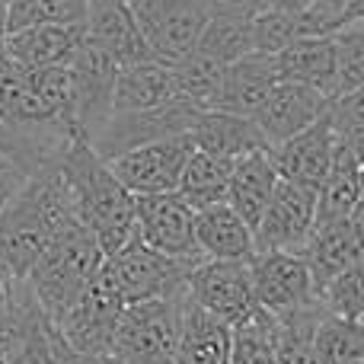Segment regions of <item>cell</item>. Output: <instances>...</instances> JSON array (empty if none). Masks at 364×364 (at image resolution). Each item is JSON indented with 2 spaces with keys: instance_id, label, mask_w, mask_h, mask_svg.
Instances as JSON below:
<instances>
[{
  "instance_id": "1",
  "label": "cell",
  "mask_w": 364,
  "mask_h": 364,
  "mask_svg": "<svg viewBox=\"0 0 364 364\" xmlns=\"http://www.w3.org/2000/svg\"><path fill=\"white\" fill-rule=\"evenodd\" d=\"M70 224H80L58 160L26 173L19 188L0 211V265L10 278L23 282L51 240Z\"/></svg>"
},
{
  "instance_id": "2",
  "label": "cell",
  "mask_w": 364,
  "mask_h": 364,
  "mask_svg": "<svg viewBox=\"0 0 364 364\" xmlns=\"http://www.w3.org/2000/svg\"><path fill=\"white\" fill-rule=\"evenodd\" d=\"M77 220L93 233L102 256L119 252L134 237V195L112 176L87 138H74L58 157Z\"/></svg>"
},
{
  "instance_id": "3",
  "label": "cell",
  "mask_w": 364,
  "mask_h": 364,
  "mask_svg": "<svg viewBox=\"0 0 364 364\" xmlns=\"http://www.w3.org/2000/svg\"><path fill=\"white\" fill-rule=\"evenodd\" d=\"M102 259L106 256L93 240V233L83 224H70L68 230L51 240V246L38 256V262L32 265L23 282L38 301V307L48 314V320L58 323L90 288Z\"/></svg>"
},
{
  "instance_id": "4",
  "label": "cell",
  "mask_w": 364,
  "mask_h": 364,
  "mask_svg": "<svg viewBox=\"0 0 364 364\" xmlns=\"http://www.w3.org/2000/svg\"><path fill=\"white\" fill-rule=\"evenodd\" d=\"M182 291L157 301L125 304L109 355L122 364H176Z\"/></svg>"
},
{
  "instance_id": "5",
  "label": "cell",
  "mask_w": 364,
  "mask_h": 364,
  "mask_svg": "<svg viewBox=\"0 0 364 364\" xmlns=\"http://www.w3.org/2000/svg\"><path fill=\"white\" fill-rule=\"evenodd\" d=\"M201 259H176L144 246L138 237H132L119 252L102 259L106 272L112 275L125 304L157 301V297H173L186 288L192 269Z\"/></svg>"
},
{
  "instance_id": "6",
  "label": "cell",
  "mask_w": 364,
  "mask_h": 364,
  "mask_svg": "<svg viewBox=\"0 0 364 364\" xmlns=\"http://www.w3.org/2000/svg\"><path fill=\"white\" fill-rule=\"evenodd\" d=\"M214 0H128L132 16L157 61L173 64L198 48Z\"/></svg>"
},
{
  "instance_id": "7",
  "label": "cell",
  "mask_w": 364,
  "mask_h": 364,
  "mask_svg": "<svg viewBox=\"0 0 364 364\" xmlns=\"http://www.w3.org/2000/svg\"><path fill=\"white\" fill-rule=\"evenodd\" d=\"M250 278L256 307H262L275 320H288L320 304L301 252H256L250 259Z\"/></svg>"
},
{
  "instance_id": "8",
  "label": "cell",
  "mask_w": 364,
  "mask_h": 364,
  "mask_svg": "<svg viewBox=\"0 0 364 364\" xmlns=\"http://www.w3.org/2000/svg\"><path fill=\"white\" fill-rule=\"evenodd\" d=\"M122 310H125V301H122V294H119V288H115L112 275L106 272V265H100V272H96V278L90 282V288L80 294V301H77L55 326L74 352L109 355Z\"/></svg>"
},
{
  "instance_id": "9",
  "label": "cell",
  "mask_w": 364,
  "mask_h": 364,
  "mask_svg": "<svg viewBox=\"0 0 364 364\" xmlns=\"http://www.w3.org/2000/svg\"><path fill=\"white\" fill-rule=\"evenodd\" d=\"M198 112L201 109L195 106V102L179 100V96L164 102V106H154V109L112 112L90 144H93V151L100 154L102 160H112V157H119V154L132 151V147L151 144V141H160V138H173V134H188V128H192Z\"/></svg>"
},
{
  "instance_id": "10",
  "label": "cell",
  "mask_w": 364,
  "mask_h": 364,
  "mask_svg": "<svg viewBox=\"0 0 364 364\" xmlns=\"http://www.w3.org/2000/svg\"><path fill=\"white\" fill-rule=\"evenodd\" d=\"M316 224V188L278 176L275 192L252 227L256 252H301Z\"/></svg>"
},
{
  "instance_id": "11",
  "label": "cell",
  "mask_w": 364,
  "mask_h": 364,
  "mask_svg": "<svg viewBox=\"0 0 364 364\" xmlns=\"http://www.w3.org/2000/svg\"><path fill=\"white\" fill-rule=\"evenodd\" d=\"M192 151L195 144L188 134H173V138L132 147V151L106 160V164L112 176L132 195H160L179 188L182 170H186V160L192 157Z\"/></svg>"
},
{
  "instance_id": "12",
  "label": "cell",
  "mask_w": 364,
  "mask_h": 364,
  "mask_svg": "<svg viewBox=\"0 0 364 364\" xmlns=\"http://www.w3.org/2000/svg\"><path fill=\"white\" fill-rule=\"evenodd\" d=\"M70 70V87H74V119L80 138L93 141L100 128L112 115V93H115V77H119V64L87 38L77 45L74 58L68 64Z\"/></svg>"
},
{
  "instance_id": "13",
  "label": "cell",
  "mask_w": 364,
  "mask_h": 364,
  "mask_svg": "<svg viewBox=\"0 0 364 364\" xmlns=\"http://www.w3.org/2000/svg\"><path fill=\"white\" fill-rule=\"evenodd\" d=\"M134 237L176 259H201L195 250V208L179 192L134 195Z\"/></svg>"
},
{
  "instance_id": "14",
  "label": "cell",
  "mask_w": 364,
  "mask_h": 364,
  "mask_svg": "<svg viewBox=\"0 0 364 364\" xmlns=\"http://www.w3.org/2000/svg\"><path fill=\"white\" fill-rule=\"evenodd\" d=\"M186 294L201 310L224 320L227 326L240 323L256 307L250 262H240V259H201L186 282Z\"/></svg>"
},
{
  "instance_id": "15",
  "label": "cell",
  "mask_w": 364,
  "mask_h": 364,
  "mask_svg": "<svg viewBox=\"0 0 364 364\" xmlns=\"http://www.w3.org/2000/svg\"><path fill=\"white\" fill-rule=\"evenodd\" d=\"M329 102L333 100L323 96L320 90H310L304 83H291V80H278L269 90V96L262 100V106L256 109L252 122H256L259 134L265 138V144L275 147L282 141L294 138L307 125H314L320 115H326Z\"/></svg>"
},
{
  "instance_id": "16",
  "label": "cell",
  "mask_w": 364,
  "mask_h": 364,
  "mask_svg": "<svg viewBox=\"0 0 364 364\" xmlns=\"http://www.w3.org/2000/svg\"><path fill=\"white\" fill-rule=\"evenodd\" d=\"M336 141H339V134H336L333 122H329V112H326V115H320L314 125L297 132L294 138L269 147V154H272V164H275L282 179L320 188V182L329 170V160H333Z\"/></svg>"
},
{
  "instance_id": "17",
  "label": "cell",
  "mask_w": 364,
  "mask_h": 364,
  "mask_svg": "<svg viewBox=\"0 0 364 364\" xmlns=\"http://www.w3.org/2000/svg\"><path fill=\"white\" fill-rule=\"evenodd\" d=\"M275 83H278L275 55H269V51H250V55L237 58V61H230L224 68V77H220V87H218L211 109L252 119Z\"/></svg>"
},
{
  "instance_id": "18",
  "label": "cell",
  "mask_w": 364,
  "mask_h": 364,
  "mask_svg": "<svg viewBox=\"0 0 364 364\" xmlns=\"http://www.w3.org/2000/svg\"><path fill=\"white\" fill-rule=\"evenodd\" d=\"M83 32H87L90 42L100 45L119 68L122 64H134V61L154 58L144 36H141L138 23H134L128 0H90Z\"/></svg>"
},
{
  "instance_id": "19",
  "label": "cell",
  "mask_w": 364,
  "mask_h": 364,
  "mask_svg": "<svg viewBox=\"0 0 364 364\" xmlns=\"http://www.w3.org/2000/svg\"><path fill=\"white\" fill-rule=\"evenodd\" d=\"M195 250L201 259L250 262L256 256V240H252V227L227 201H218L195 211Z\"/></svg>"
},
{
  "instance_id": "20",
  "label": "cell",
  "mask_w": 364,
  "mask_h": 364,
  "mask_svg": "<svg viewBox=\"0 0 364 364\" xmlns=\"http://www.w3.org/2000/svg\"><path fill=\"white\" fill-rule=\"evenodd\" d=\"M227 358H230V326L201 310L182 291L176 364H227Z\"/></svg>"
},
{
  "instance_id": "21",
  "label": "cell",
  "mask_w": 364,
  "mask_h": 364,
  "mask_svg": "<svg viewBox=\"0 0 364 364\" xmlns=\"http://www.w3.org/2000/svg\"><path fill=\"white\" fill-rule=\"evenodd\" d=\"M188 138H192L195 151L214 154L224 160H237L252 151H269L256 122L246 115L220 112V109H201L188 128Z\"/></svg>"
},
{
  "instance_id": "22",
  "label": "cell",
  "mask_w": 364,
  "mask_h": 364,
  "mask_svg": "<svg viewBox=\"0 0 364 364\" xmlns=\"http://www.w3.org/2000/svg\"><path fill=\"white\" fill-rule=\"evenodd\" d=\"M83 42V26L36 23L4 38V55L23 68H68L77 45Z\"/></svg>"
},
{
  "instance_id": "23",
  "label": "cell",
  "mask_w": 364,
  "mask_h": 364,
  "mask_svg": "<svg viewBox=\"0 0 364 364\" xmlns=\"http://www.w3.org/2000/svg\"><path fill=\"white\" fill-rule=\"evenodd\" d=\"M278 80L304 83L310 90H320L323 96L336 100V45L333 36H304L284 45L275 55Z\"/></svg>"
},
{
  "instance_id": "24",
  "label": "cell",
  "mask_w": 364,
  "mask_h": 364,
  "mask_svg": "<svg viewBox=\"0 0 364 364\" xmlns=\"http://www.w3.org/2000/svg\"><path fill=\"white\" fill-rule=\"evenodd\" d=\"M301 256L310 269V278H314L316 297H320L323 284L333 282L348 265L361 262L364 252H361L358 240H355L352 224H348V218H346V220H333V224H316L310 240L304 243Z\"/></svg>"
},
{
  "instance_id": "25",
  "label": "cell",
  "mask_w": 364,
  "mask_h": 364,
  "mask_svg": "<svg viewBox=\"0 0 364 364\" xmlns=\"http://www.w3.org/2000/svg\"><path fill=\"white\" fill-rule=\"evenodd\" d=\"M278 170L269 151H252L233 160L230 182H227V205L240 214L250 227L259 224L272 192H275Z\"/></svg>"
},
{
  "instance_id": "26",
  "label": "cell",
  "mask_w": 364,
  "mask_h": 364,
  "mask_svg": "<svg viewBox=\"0 0 364 364\" xmlns=\"http://www.w3.org/2000/svg\"><path fill=\"white\" fill-rule=\"evenodd\" d=\"M358 201H361V164L355 157V151L348 147V141L339 138L326 176L316 188V224L346 220Z\"/></svg>"
},
{
  "instance_id": "27",
  "label": "cell",
  "mask_w": 364,
  "mask_h": 364,
  "mask_svg": "<svg viewBox=\"0 0 364 364\" xmlns=\"http://www.w3.org/2000/svg\"><path fill=\"white\" fill-rule=\"evenodd\" d=\"M176 100L173 74L164 61L147 58V61L122 64L115 77L112 93V112H138V109H154Z\"/></svg>"
},
{
  "instance_id": "28",
  "label": "cell",
  "mask_w": 364,
  "mask_h": 364,
  "mask_svg": "<svg viewBox=\"0 0 364 364\" xmlns=\"http://www.w3.org/2000/svg\"><path fill=\"white\" fill-rule=\"evenodd\" d=\"M198 51L230 64L252 51V10L237 0H214L208 26L198 38Z\"/></svg>"
},
{
  "instance_id": "29",
  "label": "cell",
  "mask_w": 364,
  "mask_h": 364,
  "mask_svg": "<svg viewBox=\"0 0 364 364\" xmlns=\"http://www.w3.org/2000/svg\"><path fill=\"white\" fill-rule=\"evenodd\" d=\"M278 358V320L262 307H252L230 326V358L227 364H275Z\"/></svg>"
},
{
  "instance_id": "30",
  "label": "cell",
  "mask_w": 364,
  "mask_h": 364,
  "mask_svg": "<svg viewBox=\"0 0 364 364\" xmlns=\"http://www.w3.org/2000/svg\"><path fill=\"white\" fill-rule=\"evenodd\" d=\"M230 166H233V160L214 157V154H205V151H192V157L186 160V170H182L176 192L195 211L208 205H218V201H227Z\"/></svg>"
},
{
  "instance_id": "31",
  "label": "cell",
  "mask_w": 364,
  "mask_h": 364,
  "mask_svg": "<svg viewBox=\"0 0 364 364\" xmlns=\"http://www.w3.org/2000/svg\"><path fill=\"white\" fill-rule=\"evenodd\" d=\"M166 68H170V74H173V87H176L179 100L195 102L198 109H211L227 64H220L218 58L195 48V51H188L186 58H179V61L166 64Z\"/></svg>"
},
{
  "instance_id": "32",
  "label": "cell",
  "mask_w": 364,
  "mask_h": 364,
  "mask_svg": "<svg viewBox=\"0 0 364 364\" xmlns=\"http://www.w3.org/2000/svg\"><path fill=\"white\" fill-rule=\"evenodd\" d=\"M314 348L320 364H355L364 358V320L323 314L314 333Z\"/></svg>"
},
{
  "instance_id": "33",
  "label": "cell",
  "mask_w": 364,
  "mask_h": 364,
  "mask_svg": "<svg viewBox=\"0 0 364 364\" xmlns=\"http://www.w3.org/2000/svg\"><path fill=\"white\" fill-rule=\"evenodd\" d=\"M90 0H6V36L36 23L83 26Z\"/></svg>"
},
{
  "instance_id": "34",
  "label": "cell",
  "mask_w": 364,
  "mask_h": 364,
  "mask_svg": "<svg viewBox=\"0 0 364 364\" xmlns=\"http://www.w3.org/2000/svg\"><path fill=\"white\" fill-rule=\"evenodd\" d=\"M323 304L301 314L278 320V358L275 364H320L316 361V348H314V333L316 323L323 320Z\"/></svg>"
},
{
  "instance_id": "35",
  "label": "cell",
  "mask_w": 364,
  "mask_h": 364,
  "mask_svg": "<svg viewBox=\"0 0 364 364\" xmlns=\"http://www.w3.org/2000/svg\"><path fill=\"white\" fill-rule=\"evenodd\" d=\"M336 45V90L352 93V90L364 87V29L355 23H342L333 32Z\"/></svg>"
},
{
  "instance_id": "36",
  "label": "cell",
  "mask_w": 364,
  "mask_h": 364,
  "mask_svg": "<svg viewBox=\"0 0 364 364\" xmlns=\"http://www.w3.org/2000/svg\"><path fill=\"white\" fill-rule=\"evenodd\" d=\"M320 304L326 314L348 316V320H364V259L348 265L346 272L323 284Z\"/></svg>"
},
{
  "instance_id": "37",
  "label": "cell",
  "mask_w": 364,
  "mask_h": 364,
  "mask_svg": "<svg viewBox=\"0 0 364 364\" xmlns=\"http://www.w3.org/2000/svg\"><path fill=\"white\" fill-rule=\"evenodd\" d=\"M294 38H304L301 10H259L252 13V51L278 55Z\"/></svg>"
},
{
  "instance_id": "38",
  "label": "cell",
  "mask_w": 364,
  "mask_h": 364,
  "mask_svg": "<svg viewBox=\"0 0 364 364\" xmlns=\"http://www.w3.org/2000/svg\"><path fill=\"white\" fill-rule=\"evenodd\" d=\"M329 122H333L339 138L364 132V87L336 96V100L329 102Z\"/></svg>"
},
{
  "instance_id": "39",
  "label": "cell",
  "mask_w": 364,
  "mask_h": 364,
  "mask_svg": "<svg viewBox=\"0 0 364 364\" xmlns=\"http://www.w3.org/2000/svg\"><path fill=\"white\" fill-rule=\"evenodd\" d=\"M58 364H122V361L112 358V355H80L64 342L61 355H58Z\"/></svg>"
},
{
  "instance_id": "40",
  "label": "cell",
  "mask_w": 364,
  "mask_h": 364,
  "mask_svg": "<svg viewBox=\"0 0 364 364\" xmlns=\"http://www.w3.org/2000/svg\"><path fill=\"white\" fill-rule=\"evenodd\" d=\"M0 154H6V157H10L13 164H16L19 170L26 173V154H23V144H19L16 134L6 132L4 125H0Z\"/></svg>"
},
{
  "instance_id": "41",
  "label": "cell",
  "mask_w": 364,
  "mask_h": 364,
  "mask_svg": "<svg viewBox=\"0 0 364 364\" xmlns=\"http://www.w3.org/2000/svg\"><path fill=\"white\" fill-rule=\"evenodd\" d=\"M23 179H26L23 170H10V173H4V176H0V211H4V205L10 201V195L16 192Z\"/></svg>"
},
{
  "instance_id": "42",
  "label": "cell",
  "mask_w": 364,
  "mask_h": 364,
  "mask_svg": "<svg viewBox=\"0 0 364 364\" xmlns=\"http://www.w3.org/2000/svg\"><path fill=\"white\" fill-rule=\"evenodd\" d=\"M348 224H352L355 240H358V246H361V252H364V198L352 208V214H348Z\"/></svg>"
},
{
  "instance_id": "43",
  "label": "cell",
  "mask_w": 364,
  "mask_h": 364,
  "mask_svg": "<svg viewBox=\"0 0 364 364\" xmlns=\"http://www.w3.org/2000/svg\"><path fill=\"white\" fill-rule=\"evenodd\" d=\"M348 147L355 151V157H358V164L364 166V132H355V134H348Z\"/></svg>"
},
{
  "instance_id": "44",
  "label": "cell",
  "mask_w": 364,
  "mask_h": 364,
  "mask_svg": "<svg viewBox=\"0 0 364 364\" xmlns=\"http://www.w3.org/2000/svg\"><path fill=\"white\" fill-rule=\"evenodd\" d=\"M4 38H6V0H0V51H4Z\"/></svg>"
},
{
  "instance_id": "45",
  "label": "cell",
  "mask_w": 364,
  "mask_h": 364,
  "mask_svg": "<svg viewBox=\"0 0 364 364\" xmlns=\"http://www.w3.org/2000/svg\"><path fill=\"white\" fill-rule=\"evenodd\" d=\"M10 170H19V166L13 164V160L6 157V154H0V176H4V173H10Z\"/></svg>"
},
{
  "instance_id": "46",
  "label": "cell",
  "mask_w": 364,
  "mask_h": 364,
  "mask_svg": "<svg viewBox=\"0 0 364 364\" xmlns=\"http://www.w3.org/2000/svg\"><path fill=\"white\" fill-rule=\"evenodd\" d=\"M361 198H364V166H361Z\"/></svg>"
},
{
  "instance_id": "47",
  "label": "cell",
  "mask_w": 364,
  "mask_h": 364,
  "mask_svg": "<svg viewBox=\"0 0 364 364\" xmlns=\"http://www.w3.org/2000/svg\"><path fill=\"white\" fill-rule=\"evenodd\" d=\"M355 364H364V358H361V361H355Z\"/></svg>"
}]
</instances>
